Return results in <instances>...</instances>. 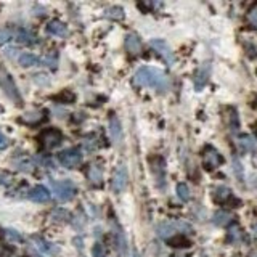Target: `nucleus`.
I'll return each mask as SVG.
<instances>
[{"instance_id": "obj_1", "label": "nucleus", "mask_w": 257, "mask_h": 257, "mask_svg": "<svg viewBox=\"0 0 257 257\" xmlns=\"http://www.w3.org/2000/svg\"><path fill=\"white\" fill-rule=\"evenodd\" d=\"M134 82L140 87L155 88L158 92H167L169 87H171L169 77L163 71H159L156 68H150V66H143L137 71L134 76Z\"/></svg>"}, {"instance_id": "obj_2", "label": "nucleus", "mask_w": 257, "mask_h": 257, "mask_svg": "<svg viewBox=\"0 0 257 257\" xmlns=\"http://www.w3.org/2000/svg\"><path fill=\"white\" fill-rule=\"evenodd\" d=\"M158 235L163 239H171L177 235H182V233H187L191 230V225L183 222V220H169L163 222L158 225Z\"/></svg>"}, {"instance_id": "obj_3", "label": "nucleus", "mask_w": 257, "mask_h": 257, "mask_svg": "<svg viewBox=\"0 0 257 257\" xmlns=\"http://www.w3.org/2000/svg\"><path fill=\"white\" fill-rule=\"evenodd\" d=\"M0 87L4 88V93H5L12 101L18 103V104L23 103V98H21V95H20V92H18V88H16V85H15V82H13L12 76L8 74L7 69H5L4 66H0Z\"/></svg>"}, {"instance_id": "obj_4", "label": "nucleus", "mask_w": 257, "mask_h": 257, "mask_svg": "<svg viewBox=\"0 0 257 257\" xmlns=\"http://www.w3.org/2000/svg\"><path fill=\"white\" fill-rule=\"evenodd\" d=\"M53 190H55V195L58 196L61 201H69V199L74 198V195H76L74 183L68 182V180L53 182Z\"/></svg>"}, {"instance_id": "obj_5", "label": "nucleus", "mask_w": 257, "mask_h": 257, "mask_svg": "<svg viewBox=\"0 0 257 257\" xmlns=\"http://www.w3.org/2000/svg\"><path fill=\"white\" fill-rule=\"evenodd\" d=\"M150 45L155 48V50L163 56V58L166 60V63L169 64V66H172V64L175 63V55L172 52V48L169 47L167 42H164L163 39H155V40H151Z\"/></svg>"}, {"instance_id": "obj_6", "label": "nucleus", "mask_w": 257, "mask_h": 257, "mask_svg": "<svg viewBox=\"0 0 257 257\" xmlns=\"http://www.w3.org/2000/svg\"><path fill=\"white\" fill-rule=\"evenodd\" d=\"M60 163L66 167H76L80 164V161H82V155L77 151V150H66L63 151L61 155L58 156Z\"/></svg>"}, {"instance_id": "obj_7", "label": "nucleus", "mask_w": 257, "mask_h": 257, "mask_svg": "<svg viewBox=\"0 0 257 257\" xmlns=\"http://www.w3.org/2000/svg\"><path fill=\"white\" fill-rule=\"evenodd\" d=\"M127 180H128V174H127L125 166H119L116 169L114 179H112V188H114V191L116 193L124 191L127 187Z\"/></svg>"}, {"instance_id": "obj_8", "label": "nucleus", "mask_w": 257, "mask_h": 257, "mask_svg": "<svg viewBox=\"0 0 257 257\" xmlns=\"http://www.w3.org/2000/svg\"><path fill=\"white\" fill-rule=\"evenodd\" d=\"M203 163L207 169H215L222 164V156L220 153L214 150V148H206L204 156H203Z\"/></svg>"}, {"instance_id": "obj_9", "label": "nucleus", "mask_w": 257, "mask_h": 257, "mask_svg": "<svg viewBox=\"0 0 257 257\" xmlns=\"http://www.w3.org/2000/svg\"><path fill=\"white\" fill-rule=\"evenodd\" d=\"M238 147L246 153L257 151V140L251 135H239L238 137Z\"/></svg>"}, {"instance_id": "obj_10", "label": "nucleus", "mask_w": 257, "mask_h": 257, "mask_svg": "<svg viewBox=\"0 0 257 257\" xmlns=\"http://www.w3.org/2000/svg\"><path fill=\"white\" fill-rule=\"evenodd\" d=\"M28 198L36 201V203H47V201L50 199V191L45 187H36L28 193Z\"/></svg>"}, {"instance_id": "obj_11", "label": "nucleus", "mask_w": 257, "mask_h": 257, "mask_svg": "<svg viewBox=\"0 0 257 257\" xmlns=\"http://www.w3.org/2000/svg\"><path fill=\"white\" fill-rule=\"evenodd\" d=\"M225 120H227V125L230 127V131L231 132H238L239 131V114H238V111L235 108H231L228 106L227 108V116H225Z\"/></svg>"}, {"instance_id": "obj_12", "label": "nucleus", "mask_w": 257, "mask_h": 257, "mask_svg": "<svg viewBox=\"0 0 257 257\" xmlns=\"http://www.w3.org/2000/svg\"><path fill=\"white\" fill-rule=\"evenodd\" d=\"M109 135L114 143H119L122 140V127H120V122L116 116H112L109 119Z\"/></svg>"}, {"instance_id": "obj_13", "label": "nucleus", "mask_w": 257, "mask_h": 257, "mask_svg": "<svg viewBox=\"0 0 257 257\" xmlns=\"http://www.w3.org/2000/svg\"><path fill=\"white\" fill-rule=\"evenodd\" d=\"M209 72H211V66H209V63H204L203 66H201L196 79H195V85H196L198 90H201V88L206 85L207 79H209Z\"/></svg>"}, {"instance_id": "obj_14", "label": "nucleus", "mask_w": 257, "mask_h": 257, "mask_svg": "<svg viewBox=\"0 0 257 257\" xmlns=\"http://www.w3.org/2000/svg\"><path fill=\"white\" fill-rule=\"evenodd\" d=\"M125 48L131 53H140V50H142V42H140V39H139V36L137 34H128L127 37H125Z\"/></svg>"}, {"instance_id": "obj_15", "label": "nucleus", "mask_w": 257, "mask_h": 257, "mask_svg": "<svg viewBox=\"0 0 257 257\" xmlns=\"http://www.w3.org/2000/svg\"><path fill=\"white\" fill-rule=\"evenodd\" d=\"M233 214L231 212H227V211H219V212H215L214 214V223L215 225H219V227H225V225H230L233 222Z\"/></svg>"}, {"instance_id": "obj_16", "label": "nucleus", "mask_w": 257, "mask_h": 257, "mask_svg": "<svg viewBox=\"0 0 257 257\" xmlns=\"http://www.w3.org/2000/svg\"><path fill=\"white\" fill-rule=\"evenodd\" d=\"M18 63L21 64L23 68H31V66H36V64L39 63V58L34 55V53H21L20 58H18Z\"/></svg>"}, {"instance_id": "obj_17", "label": "nucleus", "mask_w": 257, "mask_h": 257, "mask_svg": "<svg viewBox=\"0 0 257 257\" xmlns=\"http://www.w3.org/2000/svg\"><path fill=\"white\" fill-rule=\"evenodd\" d=\"M116 243H117V249H119V254L122 257H127L128 255V249H127V241H125V236L120 228L116 230Z\"/></svg>"}, {"instance_id": "obj_18", "label": "nucleus", "mask_w": 257, "mask_h": 257, "mask_svg": "<svg viewBox=\"0 0 257 257\" xmlns=\"http://www.w3.org/2000/svg\"><path fill=\"white\" fill-rule=\"evenodd\" d=\"M230 196H231V191H230V188H227V187H217V188L212 191V198H214L215 201H219V203H223V201L230 199Z\"/></svg>"}, {"instance_id": "obj_19", "label": "nucleus", "mask_w": 257, "mask_h": 257, "mask_svg": "<svg viewBox=\"0 0 257 257\" xmlns=\"http://www.w3.org/2000/svg\"><path fill=\"white\" fill-rule=\"evenodd\" d=\"M48 32H50V34H53V36L63 37V36H66L68 29H66V26H64L63 23H60V21H52L50 24H48Z\"/></svg>"}, {"instance_id": "obj_20", "label": "nucleus", "mask_w": 257, "mask_h": 257, "mask_svg": "<svg viewBox=\"0 0 257 257\" xmlns=\"http://www.w3.org/2000/svg\"><path fill=\"white\" fill-rule=\"evenodd\" d=\"M15 36L23 44H34L36 42V36L31 34V32L26 31V29H18V31L15 32Z\"/></svg>"}, {"instance_id": "obj_21", "label": "nucleus", "mask_w": 257, "mask_h": 257, "mask_svg": "<svg viewBox=\"0 0 257 257\" xmlns=\"http://www.w3.org/2000/svg\"><path fill=\"white\" fill-rule=\"evenodd\" d=\"M227 239L230 241L231 244H239L241 241H243V230H241L239 227H231L228 230V236Z\"/></svg>"}, {"instance_id": "obj_22", "label": "nucleus", "mask_w": 257, "mask_h": 257, "mask_svg": "<svg viewBox=\"0 0 257 257\" xmlns=\"http://www.w3.org/2000/svg\"><path fill=\"white\" fill-rule=\"evenodd\" d=\"M177 195H179V198L182 199V201H190V198H191V191H190V188H188V185H185V183H179L177 185Z\"/></svg>"}, {"instance_id": "obj_23", "label": "nucleus", "mask_w": 257, "mask_h": 257, "mask_svg": "<svg viewBox=\"0 0 257 257\" xmlns=\"http://www.w3.org/2000/svg\"><path fill=\"white\" fill-rule=\"evenodd\" d=\"M106 16H109V18H112V20H122L124 18V10H122V8H119V7L108 8Z\"/></svg>"}, {"instance_id": "obj_24", "label": "nucleus", "mask_w": 257, "mask_h": 257, "mask_svg": "<svg viewBox=\"0 0 257 257\" xmlns=\"http://www.w3.org/2000/svg\"><path fill=\"white\" fill-rule=\"evenodd\" d=\"M90 179L95 183H100L101 182V169L98 166H92L90 167Z\"/></svg>"}, {"instance_id": "obj_25", "label": "nucleus", "mask_w": 257, "mask_h": 257, "mask_svg": "<svg viewBox=\"0 0 257 257\" xmlns=\"http://www.w3.org/2000/svg\"><path fill=\"white\" fill-rule=\"evenodd\" d=\"M247 21H249V24H251L252 28L257 29V5H254L251 10H249V13H247Z\"/></svg>"}, {"instance_id": "obj_26", "label": "nucleus", "mask_w": 257, "mask_h": 257, "mask_svg": "<svg viewBox=\"0 0 257 257\" xmlns=\"http://www.w3.org/2000/svg\"><path fill=\"white\" fill-rule=\"evenodd\" d=\"M13 37V34H12V31H8V29H5V31H0V45L2 44H5V42H8Z\"/></svg>"}, {"instance_id": "obj_27", "label": "nucleus", "mask_w": 257, "mask_h": 257, "mask_svg": "<svg viewBox=\"0 0 257 257\" xmlns=\"http://www.w3.org/2000/svg\"><path fill=\"white\" fill-rule=\"evenodd\" d=\"M92 254H93V257H106V255H104V251H103V246L100 243H96L92 247Z\"/></svg>"}, {"instance_id": "obj_28", "label": "nucleus", "mask_w": 257, "mask_h": 257, "mask_svg": "<svg viewBox=\"0 0 257 257\" xmlns=\"http://www.w3.org/2000/svg\"><path fill=\"white\" fill-rule=\"evenodd\" d=\"M7 145H8V140H7V137H4V134L0 132V150L7 148Z\"/></svg>"}, {"instance_id": "obj_29", "label": "nucleus", "mask_w": 257, "mask_h": 257, "mask_svg": "<svg viewBox=\"0 0 257 257\" xmlns=\"http://www.w3.org/2000/svg\"><path fill=\"white\" fill-rule=\"evenodd\" d=\"M252 233H254V235L257 236V222H255V223L252 225Z\"/></svg>"}, {"instance_id": "obj_30", "label": "nucleus", "mask_w": 257, "mask_h": 257, "mask_svg": "<svg viewBox=\"0 0 257 257\" xmlns=\"http://www.w3.org/2000/svg\"><path fill=\"white\" fill-rule=\"evenodd\" d=\"M134 257H142V255H140L139 252H137V251H135V252H134Z\"/></svg>"}, {"instance_id": "obj_31", "label": "nucleus", "mask_w": 257, "mask_h": 257, "mask_svg": "<svg viewBox=\"0 0 257 257\" xmlns=\"http://www.w3.org/2000/svg\"><path fill=\"white\" fill-rule=\"evenodd\" d=\"M252 257H257V254H254V255H252Z\"/></svg>"}]
</instances>
